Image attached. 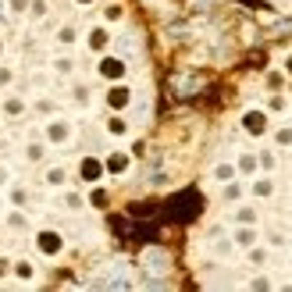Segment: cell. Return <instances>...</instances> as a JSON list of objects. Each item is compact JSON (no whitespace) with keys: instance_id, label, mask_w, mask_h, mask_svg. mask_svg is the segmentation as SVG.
<instances>
[{"instance_id":"cell-1","label":"cell","mask_w":292,"mask_h":292,"mask_svg":"<svg viewBox=\"0 0 292 292\" xmlns=\"http://www.w3.org/2000/svg\"><path fill=\"white\" fill-rule=\"evenodd\" d=\"M200 207H203V200H200L196 192H182V196H175V200L168 203V211H171L175 221H192V218L200 214Z\"/></svg>"},{"instance_id":"cell-2","label":"cell","mask_w":292,"mask_h":292,"mask_svg":"<svg viewBox=\"0 0 292 292\" xmlns=\"http://www.w3.org/2000/svg\"><path fill=\"white\" fill-rule=\"evenodd\" d=\"M143 264H146V271H153V274H164V271L171 267V257L164 253V249H146Z\"/></svg>"},{"instance_id":"cell-3","label":"cell","mask_w":292,"mask_h":292,"mask_svg":"<svg viewBox=\"0 0 292 292\" xmlns=\"http://www.w3.org/2000/svg\"><path fill=\"white\" fill-rule=\"evenodd\" d=\"M100 75H104V78H121V75H125V64H121L118 57H104V61H100Z\"/></svg>"},{"instance_id":"cell-4","label":"cell","mask_w":292,"mask_h":292,"mask_svg":"<svg viewBox=\"0 0 292 292\" xmlns=\"http://www.w3.org/2000/svg\"><path fill=\"white\" fill-rule=\"evenodd\" d=\"M242 125H246V132H253V136H260V132L267 129V121H264V114H260V111H249V114L242 118Z\"/></svg>"},{"instance_id":"cell-5","label":"cell","mask_w":292,"mask_h":292,"mask_svg":"<svg viewBox=\"0 0 292 292\" xmlns=\"http://www.w3.org/2000/svg\"><path fill=\"white\" fill-rule=\"evenodd\" d=\"M36 246L43 249V253H57V249H61V235L57 232H43V235L36 239Z\"/></svg>"},{"instance_id":"cell-6","label":"cell","mask_w":292,"mask_h":292,"mask_svg":"<svg viewBox=\"0 0 292 292\" xmlns=\"http://www.w3.org/2000/svg\"><path fill=\"white\" fill-rule=\"evenodd\" d=\"M129 96H132V93L125 89V86H114V89L107 93V104H111V107H125V104H129Z\"/></svg>"},{"instance_id":"cell-7","label":"cell","mask_w":292,"mask_h":292,"mask_svg":"<svg viewBox=\"0 0 292 292\" xmlns=\"http://www.w3.org/2000/svg\"><path fill=\"white\" fill-rule=\"evenodd\" d=\"M68 132H71V129H68V121H54L50 129H47V136H50L54 143H64V139H68Z\"/></svg>"},{"instance_id":"cell-8","label":"cell","mask_w":292,"mask_h":292,"mask_svg":"<svg viewBox=\"0 0 292 292\" xmlns=\"http://www.w3.org/2000/svg\"><path fill=\"white\" fill-rule=\"evenodd\" d=\"M82 178H86V182L100 178V160H93V157H86V160H82Z\"/></svg>"},{"instance_id":"cell-9","label":"cell","mask_w":292,"mask_h":292,"mask_svg":"<svg viewBox=\"0 0 292 292\" xmlns=\"http://www.w3.org/2000/svg\"><path fill=\"white\" fill-rule=\"evenodd\" d=\"M89 47H93V50H104V47H107V32H104V29H93V32H89Z\"/></svg>"},{"instance_id":"cell-10","label":"cell","mask_w":292,"mask_h":292,"mask_svg":"<svg viewBox=\"0 0 292 292\" xmlns=\"http://www.w3.org/2000/svg\"><path fill=\"white\" fill-rule=\"evenodd\" d=\"M253 239H257V232H249V228H239L235 232V242L239 246H253Z\"/></svg>"},{"instance_id":"cell-11","label":"cell","mask_w":292,"mask_h":292,"mask_svg":"<svg viewBox=\"0 0 292 292\" xmlns=\"http://www.w3.org/2000/svg\"><path fill=\"white\" fill-rule=\"evenodd\" d=\"M125 164H129V160H125L121 153H114V157L107 160V171H125Z\"/></svg>"},{"instance_id":"cell-12","label":"cell","mask_w":292,"mask_h":292,"mask_svg":"<svg viewBox=\"0 0 292 292\" xmlns=\"http://www.w3.org/2000/svg\"><path fill=\"white\" fill-rule=\"evenodd\" d=\"M25 157H29V160H39V157H43V146H39V143H29Z\"/></svg>"},{"instance_id":"cell-13","label":"cell","mask_w":292,"mask_h":292,"mask_svg":"<svg viewBox=\"0 0 292 292\" xmlns=\"http://www.w3.org/2000/svg\"><path fill=\"white\" fill-rule=\"evenodd\" d=\"M253 168H257V157H249V153H246V157L239 160V171H253Z\"/></svg>"},{"instance_id":"cell-14","label":"cell","mask_w":292,"mask_h":292,"mask_svg":"<svg viewBox=\"0 0 292 292\" xmlns=\"http://www.w3.org/2000/svg\"><path fill=\"white\" fill-rule=\"evenodd\" d=\"M47 182H50V185H61V182H64V171H61V168H54V171L47 175Z\"/></svg>"},{"instance_id":"cell-15","label":"cell","mask_w":292,"mask_h":292,"mask_svg":"<svg viewBox=\"0 0 292 292\" xmlns=\"http://www.w3.org/2000/svg\"><path fill=\"white\" fill-rule=\"evenodd\" d=\"M274 36H292V22H278L274 25Z\"/></svg>"},{"instance_id":"cell-16","label":"cell","mask_w":292,"mask_h":292,"mask_svg":"<svg viewBox=\"0 0 292 292\" xmlns=\"http://www.w3.org/2000/svg\"><path fill=\"white\" fill-rule=\"evenodd\" d=\"M4 111H8V114H22V100H8Z\"/></svg>"},{"instance_id":"cell-17","label":"cell","mask_w":292,"mask_h":292,"mask_svg":"<svg viewBox=\"0 0 292 292\" xmlns=\"http://www.w3.org/2000/svg\"><path fill=\"white\" fill-rule=\"evenodd\" d=\"M57 39H61V43H71V39H75V29H61Z\"/></svg>"},{"instance_id":"cell-18","label":"cell","mask_w":292,"mask_h":292,"mask_svg":"<svg viewBox=\"0 0 292 292\" xmlns=\"http://www.w3.org/2000/svg\"><path fill=\"white\" fill-rule=\"evenodd\" d=\"M214 175H218V178H221V182H228V178H232V168H228V164H221V168H218V171H214Z\"/></svg>"},{"instance_id":"cell-19","label":"cell","mask_w":292,"mask_h":292,"mask_svg":"<svg viewBox=\"0 0 292 292\" xmlns=\"http://www.w3.org/2000/svg\"><path fill=\"white\" fill-rule=\"evenodd\" d=\"M239 221L249 225V221H257V214H253V211H239Z\"/></svg>"},{"instance_id":"cell-20","label":"cell","mask_w":292,"mask_h":292,"mask_svg":"<svg viewBox=\"0 0 292 292\" xmlns=\"http://www.w3.org/2000/svg\"><path fill=\"white\" fill-rule=\"evenodd\" d=\"M8 221H11V228H25V218H22V214H11Z\"/></svg>"},{"instance_id":"cell-21","label":"cell","mask_w":292,"mask_h":292,"mask_svg":"<svg viewBox=\"0 0 292 292\" xmlns=\"http://www.w3.org/2000/svg\"><path fill=\"white\" fill-rule=\"evenodd\" d=\"M111 132H125V121L121 118H111Z\"/></svg>"},{"instance_id":"cell-22","label":"cell","mask_w":292,"mask_h":292,"mask_svg":"<svg viewBox=\"0 0 292 292\" xmlns=\"http://www.w3.org/2000/svg\"><path fill=\"white\" fill-rule=\"evenodd\" d=\"M278 143H292V129H281L278 132Z\"/></svg>"},{"instance_id":"cell-23","label":"cell","mask_w":292,"mask_h":292,"mask_svg":"<svg viewBox=\"0 0 292 292\" xmlns=\"http://www.w3.org/2000/svg\"><path fill=\"white\" fill-rule=\"evenodd\" d=\"M8 82H11V71H8V68H0V86H8Z\"/></svg>"},{"instance_id":"cell-24","label":"cell","mask_w":292,"mask_h":292,"mask_svg":"<svg viewBox=\"0 0 292 292\" xmlns=\"http://www.w3.org/2000/svg\"><path fill=\"white\" fill-rule=\"evenodd\" d=\"M25 4L29 0H11V11H25Z\"/></svg>"},{"instance_id":"cell-25","label":"cell","mask_w":292,"mask_h":292,"mask_svg":"<svg viewBox=\"0 0 292 292\" xmlns=\"http://www.w3.org/2000/svg\"><path fill=\"white\" fill-rule=\"evenodd\" d=\"M4 271H8V260H0V274H4Z\"/></svg>"},{"instance_id":"cell-26","label":"cell","mask_w":292,"mask_h":292,"mask_svg":"<svg viewBox=\"0 0 292 292\" xmlns=\"http://www.w3.org/2000/svg\"><path fill=\"white\" fill-rule=\"evenodd\" d=\"M288 71H292V57H288Z\"/></svg>"},{"instance_id":"cell-27","label":"cell","mask_w":292,"mask_h":292,"mask_svg":"<svg viewBox=\"0 0 292 292\" xmlns=\"http://www.w3.org/2000/svg\"><path fill=\"white\" fill-rule=\"evenodd\" d=\"M0 50H4V43H0Z\"/></svg>"}]
</instances>
